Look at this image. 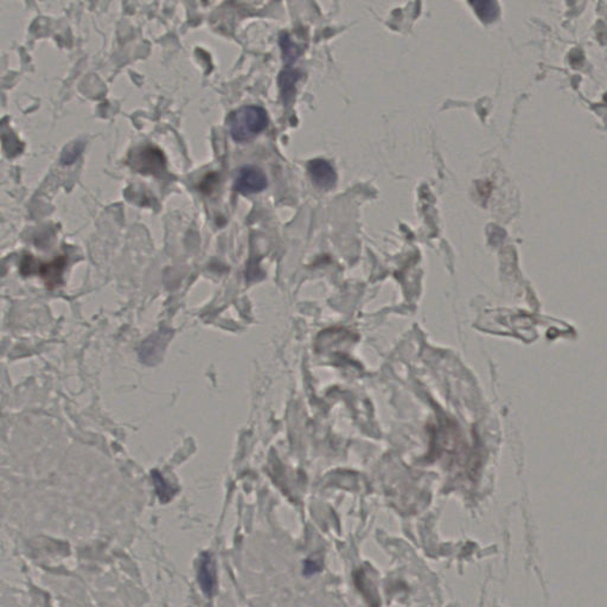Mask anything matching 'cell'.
I'll return each instance as SVG.
<instances>
[{
  "label": "cell",
  "instance_id": "277c9868",
  "mask_svg": "<svg viewBox=\"0 0 607 607\" xmlns=\"http://www.w3.org/2000/svg\"><path fill=\"white\" fill-rule=\"evenodd\" d=\"M267 187V177L263 170L254 165H246L241 168L234 182V189L239 194H258Z\"/></svg>",
  "mask_w": 607,
  "mask_h": 607
},
{
  "label": "cell",
  "instance_id": "52a82bcc",
  "mask_svg": "<svg viewBox=\"0 0 607 607\" xmlns=\"http://www.w3.org/2000/svg\"><path fill=\"white\" fill-rule=\"evenodd\" d=\"M470 3L477 15L485 22H493L496 19L498 9L495 0H470Z\"/></svg>",
  "mask_w": 607,
  "mask_h": 607
},
{
  "label": "cell",
  "instance_id": "6da1fadb",
  "mask_svg": "<svg viewBox=\"0 0 607 607\" xmlns=\"http://www.w3.org/2000/svg\"><path fill=\"white\" fill-rule=\"evenodd\" d=\"M228 125L234 141L246 143L254 139L266 128L268 115L259 106H245L230 115Z\"/></svg>",
  "mask_w": 607,
  "mask_h": 607
},
{
  "label": "cell",
  "instance_id": "7a4b0ae2",
  "mask_svg": "<svg viewBox=\"0 0 607 607\" xmlns=\"http://www.w3.org/2000/svg\"><path fill=\"white\" fill-rule=\"evenodd\" d=\"M65 266L67 258L65 256H58L50 263H37V260L33 259V256H26L22 260L21 270L24 275H30L37 272L47 283L48 288L51 290L61 284L62 274Z\"/></svg>",
  "mask_w": 607,
  "mask_h": 607
},
{
  "label": "cell",
  "instance_id": "ba28073f",
  "mask_svg": "<svg viewBox=\"0 0 607 607\" xmlns=\"http://www.w3.org/2000/svg\"><path fill=\"white\" fill-rule=\"evenodd\" d=\"M83 148L84 145L81 141H75L72 144L68 145L63 150L61 155V163L63 165H72L79 159L80 155H82Z\"/></svg>",
  "mask_w": 607,
  "mask_h": 607
},
{
  "label": "cell",
  "instance_id": "30bf717a",
  "mask_svg": "<svg viewBox=\"0 0 607 607\" xmlns=\"http://www.w3.org/2000/svg\"><path fill=\"white\" fill-rule=\"evenodd\" d=\"M3 143H4L5 150L8 151V155L10 157L18 155L21 150H22V148H19L21 143H19L15 134L12 133L11 131H8L6 134H3Z\"/></svg>",
  "mask_w": 607,
  "mask_h": 607
},
{
  "label": "cell",
  "instance_id": "8992f818",
  "mask_svg": "<svg viewBox=\"0 0 607 607\" xmlns=\"http://www.w3.org/2000/svg\"><path fill=\"white\" fill-rule=\"evenodd\" d=\"M198 581L203 592L208 596H212L216 587L215 564L209 554H204L202 559L201 567L198 572Z\"/></svg>",
  "mask_w": 607,
  "mask_h": 607
},
{
  "label": "cell",
  "instance_id": "5b68a950",
  "mask_svg": "<svg viewBox=\"0 0 607 607\" xmlns=\"http://www.w3.org/2000/svg\"><path fill=\"white\" fill-rule=\"evenodd\" d=\"M307 173L312 183L323 190H330L337 183L334 166L324 159H313L307 164Z\"/></svg>",
  "mask_w": 607,
  "mask_h": 607
},
{
  "label": "cell",
  "instance_id": "3957f363",
  "mask_svg": "<svg viewBox=\"0 0 607 607\" xmlns=\"http://www.w3.org/2000/svg\"><path fill=\"white\" fill-rule=\"evenodd\" d=\"M130 164L138 173L158 176L164 173L166 160L160 150L152 146H145L132 152Z\"/></svg>",
  "mask_w": 607,
  "mask_h": 607
},
{
  "label": "cell",
  "instance_id": "9c48e42d",
  "mask_svg": "<svg viewBox=\"0 0 607 607\" xmlns=\"http://www.w3.org/2000/svg\"><path fill=\"white\" fill-rule=\"evenodd\" d=\"M152 477H153V481H155V490H157V493H158L159 498L160 500L164 501V502H168V501L171 500V497L175 495V491L173 489L170 488L168 483H166L165 479L162 477V474H159V472H153L152 474Z\"/></svg>",
  "mask_w": 607,
  "mask_h": 607
}]
</instances>
